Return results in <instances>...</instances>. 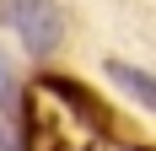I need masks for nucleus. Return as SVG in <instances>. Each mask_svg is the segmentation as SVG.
<instances>
[{
	"label": "nucleus",
	"mask_w": 156,
	"mask_h": 151,
	"mask_svg": "<svg viewBox=\"0 0 156 151\" xmlns=\"http://www.w3.org/2000/svg\"><path fill=\"white\" fill-rule=\"evenodd\" d=\"M108 81H113V87H124L140 108L156 113V76H151V70H140V65H129V60H108Z\"/></svg>",
	"instance_id": "f03ea898"
},
{
	"label": "nucleus",
	"mask_w": 156,
	"mask_h": 151,
	"mask_svg": "<svg viewBox=\"0 0 156 151\" xmlns=\"http://www.w3.org/2000/svg\"><path fill=\"white\" fill-rule=\"evenodd\" d=\"M0 108H5V113H22V97H16V76H11V60H5V54H0Z\"/></svg>",
	"instance_id": "7ed1b4c3"
},
{
	"label": "nucleus",
	"mask_w": 156,
	"mask_h": 151,
	"mask_svg": "<svg viewBox=\"0 0 156 151\" xmlns=\"http://www.w3.org/2000/svg\"><path fill=\"white\" fill-rule=\"evenodd\" d=\"M0 151H22V146H16V135H11V124H0Z\"/></svg>",
	"instance_id": "20e7f679"
},
{
	"label": "nucleus",
	"mask_w": 156,
	"mask_h": 151,
	"mask_svg": "<svg viewBox=\"0 0 156 151\" xmlns=\"http://www.w3.org/2000/svg\"><path fill=\"white\" fill-rule=\"evenodd\" d=\"M0 27H11L32 60H48V54L65 43L59 0H0Z\"/></svg>",
	"instance_id": "f257e3e1"
}]
</instances>
